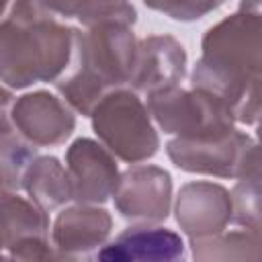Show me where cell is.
I'll list each match as a JSON object with an SVG mask.
<instances>
[{
	"mask_svg": "<svg viewBox=\"0 0 262 262\" xmlns=\"http://www.w3.org/2000/svg\"><path fill=\"white\" fill-rule=\"evenodd\" d=\"M6 6H8V0H0V16H2V12H4Z\"/></svg>",
	"mask_w": 262,
	"mask_h": 262,
	"instance_id": "7402d4cb",
	"label": "cell"
},
{
	"mask_svg": "<svg viewBox=\"0 0 262 262\" xmlns=\"http://www.w3.org/2000/svg\"><path fill=\"white\" fill-rule=\"evenodd\" d=\"M186 74V51L170 35H151L137 43L129 86L135 92H156L178 86Z\"/></svg>",
	"mask_w": 262,
	"mask_h": 262,
	"instance_id": "8fae6325",
	"label": "cell"
},
{
	"mask_svg": "<svg viewBox=\"0 0 262 262\" xmlns=\"http://www.w3.org/2000/svg\"><path fill=\"white\" fill-rule=\"evenodd\" d=\"M147 111L164 133L182 139L219 137L235 129L229 108L199 88H162L147 94Z\"/></svg>",
	"mask_w": 262,
	"mask_h": 262,
	"instance_id": "5b68a950",
	"label": "cell"
},
{
	"mask_svg": "<svg viewBox=\"0 0 262 262\" xmlns=\"http://www.w3.org/2000/svg\"><path fill=\"white\" fill-rule=\"evenodd\" d=\"M201 57L192 70V88L219 98L235 123L254 125L260 117L262 16L260 0H242L239 10L201 41Z\"/></svg>",
	"mask_w": 262,
	"mask_h": 262,
	"instance_id": "6da1fadb",
	"label": "cell"
},
{
	"mask_svg": "<svg viewBox=\"0 0 262 262\" xmlns=\"http://www.w3.org/2000/svg\"><path fill=\"white\" fill-rule=\"evenodd\" d=\"M137 39L129 25L100 23L86 31L74 29L70 76L55 80L57 92L70 108L90 115L102 96L129 84Z\"/></svg>",
	"mask_w": 262,
	"mask_h": 262,
	"instance_id": "3957f363",
	"label": "cell"
},
{
	"mask_svg": "<svg viewBox=\"0 0 262 262\" xmlns=\"http://www.w3.org/2000/svg\"><path fill=\"white\" fill-rule=\"evenodd\" d=\"M113 219L106 209L78 203L61 211L51 229L53 248L61 258H74L102 246L111 233Z\"/></svg>",
	"mask_w": 262,
	"mask_h": 262,
	"instance_id": "7c38bea8",
	"label": "cell"
},
{
	"mask_svg": "<svg viewBox=\"0 0 262 262\" xmlns=\"http://www.w3.org/2000/svg\"><path fill=\"white\" fill-rule=\"evenodd\" d=\"M66 170L72 184V201L104 203L119 182L115 156L98 141L80 137L66 151Z\"/></svg>",
	"mask_w": 262,
	"mask_h": 262,
	"instance_id": "ba28073f",
	"label": "cell"
},
{
	"mask_svg": "<svg viewBox=\"0 0 262 262\" xmlns=\"http://www.w3.org/2000/svg\"><path fill=\"white\" fill-rule=\"evenodd\" d=\"M102 145L127 164L151 158L160 147V137L151 125V115L135 90L117 88L102 96L88 115Z\"/></svg>",
	"mask_w": 262,
	"mask_h": 262,
	"instance_id": "277c9868",
	"label": "cell"
},
{
	"mask_svg": "<svg viewBox=\"0 0 262 262\" xmlns=\"http://www.w3.org/2000/svg\"><path fill=\"white\" fill-rule=\"evenodd\" d=\"M176 168L192 174H209L219 178H242L258 174V143L237 129L207 139L176 137L166 147Z\"/></svg>",
	"mask_w": 262,
	"mask_h": 262,
	"instance_id": "8992f818",
	"label": "cell"
},
{
	"mask_svg": "<svg viewBox=\"0 0 262 262\" xmlns=\"http://www.w3.org/2000/svg\"><path fill=\"white\" fill-rule=\"evenodd\" d=\"M12 129L33 145L63 143L76 127V117L70 104L45 90L23 94L10 108Z\"/></svg>",
	"mask_w": 262,
	"mask_h": 262,
	"instance_id": "52a82bcc",
	"label": "cell"
},
{
	"mask_svg": "<svg viewBox=\"0 0 262 262\" xmlns=\"http://www.w3.org/2000/svg\"><path fill=\"white\" fill-rule=\"evenodd\" d=\"M47 213L31 199L18 196L12 190H0V258L27 239L47 237Z\"/></svg>",
	"mask_w": 262,
	"mask_h": 262,
	"instance_id": "5bb4252c",
	"label": "cell"
},
{
	"mask_svg": "<svg viewBox=\"0 0 262 262\" xmlns=\"http://www.w3.org/2000/svg\"><path fill=\"white\" fill-rule=\"evenodd\" d=\"M117 211L127 219L162 221L172 205V178L158 166H135L119 174L113 190Z\"/></svg>",
	"mask_w": 262,
	"mask_h": 262,
	"instance_id": "9c48e42d",
	"label": "cell"
},
{
	"mask_svg": "<svg viewBox=\"0 0 262 262\" xmlns=\"http://www.w3.org/2000/svg\"><path fill=\"white\" fill-rule=\"evenodd\" d=\"M23 188L29 199L45 213L59 209L72 201V184L68 170L53 156H37L23 180Z\"/></svg>",
	"mask_w": 262,
	"mask_h": 262,
	"instance_id": "9a60e30c",
	"label": "cell"
},
{
	"mask_svg": "<svg viewBox=\"0 0 262 262\" xmlns=\"http://www.w3.org/2000/svg\"><path fill=\"white\" fill-rule=\"evenodd\" d=\"M35 158L37 149L25 137L12 131L0 133V190H20L25 174Z\"/></svg>",
	"mask_w": 262,
	"mask_h": 262,
	"instance_id": "ac0fdd59",
	"label": "cell"
},
{
	"mask_svg": "<svg viewBox=\"0 0 262 262\" xmlns=\"http://www.w3.org/2000/svg\"><path fill=\"white\" fill-rule=\"evenodd\" d=\"M176 221L188 237L219 233L231 221V194L215 182H188L176 199Z\"/></svg>",
	"mask_w": 262,
	"mask_h": 262,
	"instance_id": "30bf717a",
	"label": "cell"
},
{
	"mask_svg": "<svg viewBox=\"0 0 262 262\" xmlns=\"http://www.w3.org/2000/svg\"><path fill=\"white\" fill-rule=\"evenodd\" d=\"M192 256L196 260H260L262 239L260 231L242 227L239 231L213 233L205 237H190Z\"/></svg>",
	"mask_w": 262,
	"mask_h": 262,
	"instance_id": "2e32d148",
	"label": "cell"
},
{
	"mask_svg": "<svg viewBox=\"0 0 262 262\" xmlns=\"http://www.w3.org/2000/svg\"><path fill=\"white\" fill-rule=\"evenodd\" d=\"M231 194V221L246 229L260 231V172L242 176Z\"/></svg>",
	"mask_w": 262,
	"mask_h": 262,
	"instance_id": "d6986e66",
	"label": "cell"
},
{
	"mask_svg": "<svg viewBox=\"0 0 262 262\" xmlns=\"http://www.w3.org/2000/svg\"><path fill=\"white\" fill-rule=\"evenodd\" d=\"M12 94L0 86V133L12 131V121H10V108H12Z\"/></svg>",
	"mask_w": 262,
	"mask_h": 262,
	"instance_id": "44dd1931",
	"label": "cell"
},
{
	"mask_svg": "<svg viewBox=\"0 0 262 262\" xmlns=\"http://www.w3.org/2000/svg\"><path fill=\"white\" fill-rule=\"evenodd\" d=\"M72 47L74 29L41 0H14L0 20V82L10 88L55 82L70 66Z\"/></svg>",
	"mask_w": 262,
	"mask_h": 262,
	"instance_id": "7a4b0ae2",
	"label": "cell"
},
{
	"mask_svg": "<svg viewBox=\"0 0 262 262\" xmlns=\"http://www.w3.org/2000/svg\"><path fill=\"white\" fill-rule=\"evenodd\" d=\"M184 244L178 233L168 227L137 225L125 229L115 242L98 252L104 262H172L182 258Z\"/></svg>",
	"mask_w": 262,
	"mask_h": 262,
	"instance_id": "4fadbf2b",
	"label": "cell"
},
{
	"mask_svg": "<svg viewBox=\"0 0 262 262\" xmlns=\"http://www.w3.org/2000/svg\"><path fill=\"white\" fill-rule=\"evenodd\" d=\"M147 8L174 20H196L219 8L225 0H141Z\"/></svg>",
	"mask_w": 262,
	"mask_h": 262,
	"instance_id": "ffe728a7",
	"label": "cell"
},
{
	"mask_svg": "<svg viewBox=\"0 0 262 262\" xmlns=\"http://www.w3.org/2000/svg\"><path fill=\"white\" fill-rule=\"evenodd\" d=\"M41 4L53 14L66 18H78L82 25L92 27L100 23H135V8L129 0H41Z\"/></svg>",
	"mask_w": 262,
	"mask_h": 262,
	"instance_id": "e0dca14e",
	"label": "cell"
}]
</instances>
